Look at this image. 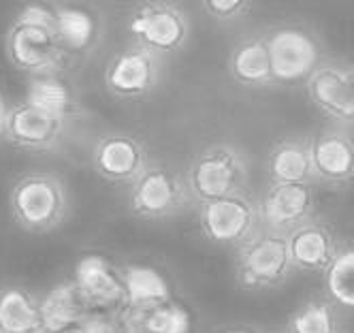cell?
I'll return each mask as SVG.
<instances>
[{"label": "cell", "instance_id": "cell-10", "mask_svg": "<svg viewBox=\"0 0 354 333\" xmlns=\"http://www.w3.org/2000/svg\"><path fill=\"white\" fill-rule=\"evenodd\" d=\"M66 118L49 114L28 100L7 109L3 139L19 150L49 152L56 150L66 133Z\"/></svg>", "mask_w": 354, "mask_h": 333}, {"label": "cell", "instance_id": "cell-21", "mask_svg": "<svg viewBox=\"0 0 354 333\" xmlns=\"http://www.w3.org/2000/svg\"><path fill=\"white\" fill-rule=\"evenodd\" d=\"M124 285V307L145 310L156 303L171 299V287L167 278L147 265H126L120 269Z\"/></svg>", "mask_w": 354, "mask_h": 333}, {"label": "cell", "instance_id": "cell-28", "mask_svg": "<svg viewBox=\"0 0 354 333\" xmlns=\"http://www.w3.org/2000/svg\"><path fill=\"white\" fill-rule=\"evenodd\" d=\"M77 325L82 333H122L118 312L111 310H92Z\"/></svg>", "mask_w": 354, "mask_h": 333}, {"label": "cell", "instance_id": "cell-3", "mask_svg": "<svg viewBox=\"0 0 354 333\" xmlns=\"http://www.w3.org/2000/svg\"><path fill=\"white\" fill-rule=\"evenodd\" d=\"M235 273L239 285L252 291L284 285L295 273L288 259L286 235L259 226L243 244L237 246Z\"/></svg>", "mask_w": 354, "mask_h": 333}, {"label": "cell", "instance_id": "cell-19", "mask_svg": "<svg viewBox=\"0 0 354 333\" xmlns=\"http://www.w3.org/2000/svg\"><path fill=\"white\" fill-rule=\"evenodd\" d=\"M0 329L3 333H47L41 297L24 287L0 289Z\"/></svg>", "mask_w": 354, "mask_h": 333}, {"label": "cell", "instance_id": "cell-24", "mask_svg": "<svg viewBox=\"0 0 354 333\" xmlns=\"http://www.w3.org/2000/svg\"><path fill=\"white\" fill-rule=\"evenodd\" d=\"M326 297L335 307L350 310L354 305V252L350 246L339 244L335 256L322 271Z\"/></svg>", "mask_w": 354, "mask_h": 333}, {"label": "cell", "instance_id": "cell-11", "mask_svg": "<svg viewBox=\"0 0 354 333\" xmlns=\"http://www.w3.org/2000/svg\"><path fill=\"white\" fill-rule=\"evenodd\" d=\"M306 90L314 107L326 118L350 124L354 118V73L348 62L320 60L308 75Z\"/></svg>", "mask_w": 354, "mask_h": 333}, {"label": "cell", "instance_id": "cell-4", "mask_svg": "<svg viewBox=\"0 0 354 333\" xmlns=\"http://www.w3.org/2000/svg\"><path fill=\"white\" fill-rule=\"evenodd\" d=\"M273 84H297L308 80V75L322 60V45L316 33L306 26L284 24L275 26L263 35Z\"/></svg>", "mask_w": 354, "mask_h": 333}, {"label": "cell", "instance_id": "cell-8", "mask_svg": "<svg viewBox=\"0 0 354 333\" xmlns=\"http://www.w3.org/2000/svg\"><path fill=\"white\" fill-rule=\"evenodd\" d=\"M5 56L9 64L26 75L58 73L66 60V49L54 30L11 21L5 35Z\"/></svg>", "mask_w": 354, "mask_h": 333}, {"label": "cell", "instance_id": "cell-15", "mask_svg": "<svg viewBox=\"0 0 354 333\" xmlns=\"http://www.w3.org/2000/svg\"><path fill=\"white\" fill-rule=\"evenodd\" d=\"M75 287L80 289L84 299L92 310H111L120 312L124 307V285L115 265L105 256L86 254L75 263Z\"/></svg>", "mask_w": 354, "mask_h": 333}, {"label": "cell", "instance_id": "cell-6", "mask_svg": "<svg viewBox=\"0 0 354 333\" xmlns=\"http://www.w3.org/2000/svg\"><path fill=\"white\" fill-rule=\"evenodd\" d=\"M129 186V208L143 220L173 218L192 201L184 179L160 163H147Z\"/></svg>", "mask_w": 354, "mask_h": 333}, {"label": "cell", "instance_id": "cell-9", "mask_svg": "<svg viewBox=\"0 0 354 333\" xmlns=\"http://www.w3.org/2000/svg\"><path fill=\"white\" fill-rule=\"evenodd\" d=\"M162 77V58L141 45H129L109 60L105 69V88L122 100L143 98L154 92Z\"/></svg>", "mask_w": 354, "mask_h": 333}, {"label": "cell", "instance_id": "cell-29", "mask_svg": "<svg viewBox=\"0 0 354 333\" xmlns=\"http://www.w3.org/2000/svg\"><path fill=\"white\" fill-rule=\"evenodd\" d=\"M7 109H9V105H7V100H5L3 92H0V139H3V124H5Z\"/></svg>", "mask_w": 354, "mask_h": 333}, {"label": "cell", "instance_id": "cell-27", "mask_svg": "<svg viewBox=\"0 0 354 333\" xmlns=\"http://www.w3.org/2000/svg\"><path fill=\"white\" fill-rule=\"evenodd\" d=\"M205 13L216 21H233L248 13L250 0H201Z\"/></svg>", "mask_w": 354, "mask_h": 333}, {"label": "cell", "instance_id": "cell-14", "mask_svg": "<svg viewBox=\"0 0 354 333\" xmlns=\"http://www.w3.org/2000/svg\"><path fill=\"white\" fill-rule=\"evenodd\" d=\"M288 259L295 271L322 273L339 248V240L324 220L310 218L286 233Z\"/></svg>", "mask_w": 354, "mask_h": 333}, {"label": "cell", "instance_id": "cell-17", "mask_svg": "<svg viewBox=\"0 0 354 333\" xmlns=\"http://www.w3.org/2000/svg\"><path fill=\"white\" fill-rule=\"evenodd\" d=\"M103 17L84 3H56V37L66 54H88L103 39Z\"/></svg>", "mask_w": 354, "mask_h": 333}, {"label": "cell", "instance_id": "cell-22", "mask_svg": "<svg viewBox=\"0 0 354 333\" xmlns=\"http://www.w3.org/2000/svg\"><path fill=\"white\" fill-rule=\"evenodd\" d=\"M267 173L271 182H290V184H312L314 173L310 165L308 141L286 139L280 141L269 154Z\"/></svg>", "mask_w": 354, "mask_h": 333}, {"label": "cell", "instance_id": "cell-31", "mask_svg": "<svg viewBox=\"0 0 354 333\" xmlns=\"http://www.w3.org/2000/svg\"><path fill=\"white\" fill-rule=\"evenodd\" d=\"M0 333H3V329H0Z\"/></svg>", "mask_w": 354, "mask_h": 333}, {"label": "cell", "instance_id": "cell-12", "mask_svg": "<svg viewBox=\"0 0 354 333\" xmlns=\"http://www.w3.org/2000/svg\"><path fill=\"white\" fill-rule=\"evenodd\" d=\"M257 203L261 226L282 235L314 216L312 184L271 182Z\"/></svg>", "mask_w": 354, "mask_h": 333}, {"label": "cell", "instance_id": "cell-26", "mask_svg": "<svg viewBox=\"0 0 354 333\" xmlns=\"http://www.w3.org/2000/svg\"><path fill=\"white\" fill-rule=\"evenodd\" d=\"M13 19L56 33V3L54 0H28V3L21 5Z\"/></svg>", "mask_w": 354, "mask_h": 333}, {"label": "cell", "instance_id": "cell-23", "mask_svg": "<svg viewBox=\"0 0 354 333\" xmlns=\"http://www.w3.org/2000/svg\"><path fill=\"white\" fill-rule=\"evenodd\" d=\"M26 100L49 114L62 116L66 120L80 114L77 96H75L73 88L66 82H62L56 73L30 75L28 88H26Z\"/></svg>", "mask_w": 354, "mask_h": 333}, {"label": "cell", "instance_id": "cell-18", "mask_svg": "<svg viewBox=\"0 0 354 333\" xmlns=\"http://www.w3.org/2000/svg\"><path fill=\"white\" fill-rule=\"evenodd\" d=\"M229 75L235 84L243 88L275 86L263 35L248 37L233 47L229 56Z\"/></svg>", "mask_w": 354, "mask_h": 333}, {"label": "cell", "instance_id": "cell-30", "mask_svg": "<svg viewBox=\"0 0 354 333\" xmlns=\"http://www.w3.org/2000/svg\"><path fill=\"white\" fill-rule=\"evenodd\" d=\"M222 333H254V331H250V329H243V327H235V329H226Z\"/></svg>", "mask_w": 354, "mask_h": 333}, {"label": "cell", "instance_id": "cell-13", "mask_svg": "<svg viewBox=\"0 0 354 333\" xmlns=\"http://www.w3.org/2000/svg\"><path fill=\"white\" fill-rule=\"evenodd\" d=\"M147 163L145 145L129 133H107L92 150L94 171L111 184H131Z\"/></svg>", "mask_w": 354, "mask_h": 333}, {"label": "cell", "instance_id": "cell-2", "mask_svg": "<svg viewBox=\"0 0 354 333\" xmlns=\"http://www.w3.org/2000/svg\"><path fill=\"white\" fill-rule=\"evenodd\" d=\"M184 184L194 203H203L245 190L248 159L231 143H214L192 159Z\"/></svg>", "mask_w": 354, "mask_h": 333}, {"label": "cell", "instance_id": "cell-16", "mask_svg": "<svg viewBox=\"0 0 354 333\" xmlns=\"http://www.w3.org/2000/svg\"><path fill=\"white\" fill-rule=\"evenodd\" d=\"M314 182L328 186H348L354 175L352 139L337 128L322 131L308 141Z\"/></svg>", "mask_w": 354, "mask_h": 333}, {"label": "cell", "instance_id": "cell-1", "mask_svg": "<svg viewBox=\"0 0 354 333\" xmlns=\"http://www.w3.org/2000/svg\"><path fill=\"white\" fill-rule=\"evenodd\" d=\"M9 210L26 233H52L68 220L71 192L64 179L49 171L21 175L9 192Z\"/></svg>", "mask_w": 354, "mask_h": 333}, {"label": "cell", "instance_id": "cell-25", "mask_svg": "<svg viewBox=\"0 0 354 333\" xmlns=\"http://www.w3.org/2000/svg\"><path fill=\"white\" fill-rule=\"evenodd\" d=\"M288 333H339L335 305L328 299H310L288 318Z\"/></svg>", "mask_w": 354, "mask_h": 333}, {"label": "cell", "instance_id": "cell-7", "mask_svg": "<svg viewBox=\"0 0 354 333\" xmlns=\"http://www.w3.org/2000/svg\"><path fill=\"white\" fill-rule=\"evenodd\" d=\"M196 218L203 235L212 244L231 248L243 244L261 226L259 203L245 190L198 203Z\"/></svg>", "mask_w": 354, "mask_h": 333}, {"label": "cell", "instance_id": "cell-5", "mask_svg": "<svg viewBox=\"0 0 354 333\" xmlns=\"http://www.w3.org/2000/svg\"><path fill=\"white\" fill-rule=\"evenodd\" d=\"M129 33L135 43L160 58L177 54L190 39V19L169 0H145L129 17Z\"/></svg>", "mask_w": 354, "mask_h": 333}, {"label": "cell", "instance_id": "cell-20", "mask_svg": "<svg viewBox=\"0 0 354 333\" xmlns=\"http://www.w3.org/2000/svg\"><path fill=\"white\" fill-rule=\"evenodd\" d=\"M90 312V303L84 299L73 280L60 282L45 297H41V314L47 333H58L66 327L77 325Z\"/></svg>", "mask_w": 354, "mask_h": 333}]
</instances>
